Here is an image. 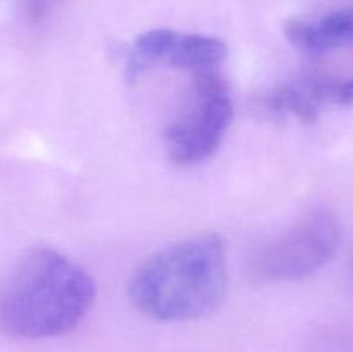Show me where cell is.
<instances>
[{"label": "cell", "instance_id": "cell-1", "mask_svg": "<svg viewBox=\"0 0 353 352\" xmlns=\"http://www.w3.org/2000/svg\"><path fill=\"white\" fill-rule=\"evenodd\" d=\"M95 302L88 271L54 248L24 255L0 286V331L16 338L61 337Z\"/></svg>", "mask_w": 353, "mask_h": 352}, {"label": "cell", "instance_id": "cell-2", "mask_svg": "<svg viewBox=\"0 0 353 352\" xmlns=\"http://www.w3.org/2000/svg\"><path fill=\"white\" fill-rule=\"evenodd\" d=\"M226 285L224 242L207 233L150 255L133 273L128 292L141 314L179 323L214 313L226 295Z\"/></svg>", "mask_w": 353, "mask_h": 352}, {"label": "cell", "instance_id": "cell-3", "mask_svg": "<svg viewBox=\"0 0 353 352\" xmlns=\"http://www.w3.org/2000/svg\"><path fill=\"white\" fill-rule=\"evenodd\" d=\"M233 119L230 85L214 69L195 71L183 109L165 131L168 155L176 166L207 161L223 144Z\"/></svg>", "mask_w": 353, "mask_h": 352}, {"label": "cell", "instance_id": "cell-4", "mask_svg": "<svg viewBox=\"0 0 353 352\" xmlns=\"http://www.w3.org/2000/svg\"><path fill=\"white\" fill-rule=\"evenodd\" d=\"M341 224L330 211H316L257 248L248 262L255 283L296 282L323 268L341 244Z\"/></svg>", "mask_w": 353, "mask_h": 352}, {"label": "cell", "instance_id": "cell-5", "mask_svg": "<svg viewBox=\"0 0 353 352\" xmlns=\"http://www.w3.org/2000/svg\"><path fill=\"white\" fill-rule=\"evenodd\" d=\"M228 47L221 38L183 31L148 30L138 35L128 54V78L134 79L152 68L214 69L226 59Z\"/></svg>", "mask_w": 353, "mask_h": 352}, {"label": "cell", "instance_id": "cell-6", "mask_svg": "<svg viewBox=\"0 0 353 352\" xmlns=\"http://www.w3.org/2000/svg\"><path fill=\"white\" fill-rule=\"evenodd\" d=\"M285 35L292 45L310 55H321L353 45V0L309 17L285 23Z\"/></svg>", "mask_w": 353, "mask_h": 352}, {"label": "cell", "instance_id": "cell-7", "mask_svg": "<svg viewBox=\"0 0 353 352\" xmlns=\"http://www.w3.org/2000/svg\"><path fill=\"white\" fill-rule=\"evenodd\" d=\"M336 83L317 76H302L285 83L259 99L262 110L274 117L295 116L303 123L317 119L324 104L334 102Z\"/></svg>", "mask_w": 353, "mask_h": 352}, {"label": "cell", "instance_id": "cell-8", "mask_svg": "<svg viewBox=\"0 0 353 352\" xmlns=\"http://www.w3.org/2000/svg\"><path fill=\"white\" fill-rule=\"evenodd\" d=\"M62 0H24V16L30 23H41Z\"/></svg>", "mask_w": 353, "mask_h": 352}, {"label": "cell", "instance_id": "cell-9", "mask_svg": "<svg viewBox=\"0 0 353 352\" xmlns=\"http://www.w3.org/2000/svg\"><path fill=\"white\" fill-rule=\"evenodd\" d=\"M336 104H353V78L348 79L345 83H336Z\"/></svg>", "mask_w": 353, "mask_h": 352}]
</instances>
